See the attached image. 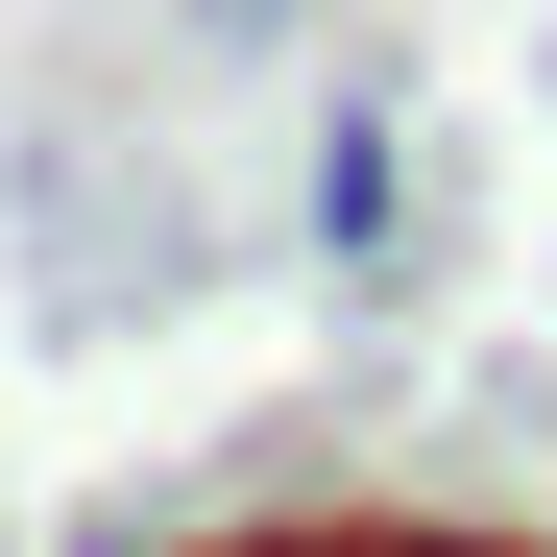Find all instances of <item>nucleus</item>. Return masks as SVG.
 I'll return each instance as SVG.
<instances>
[{
	"mask_svg": "<svg viewBox=\"0 0 557 557\" xmlns=\"http://www.w3.org/2000/svg\"><path fill=\"white\" fill-rule=\"evenodd\" d=\"M315 267L339 292H412V122H388V73H339V122H315Z\"/></svg>",
	"mask_w": 557,
	"mask_h": 557,
	"instance_id": "f257e3e1",
	"label": "nucleus"
},
{
	"mask_svg": "<svg viewBox=\"0 0 557 557\" xmlns=\"http://www.w3.org/2000/svg\"><path fill=\"white\" fill-rule=\"evenodd\" d=\"M315 25V0H195V49H292Z\"/></svg>",
	"mask_w": 557,
	"mask_h": 557,
	"instance_id": "f03ea898",
	"label": "nucleus"
},
{
	"mask_svg": "<svg viewBox=\"0 0 557 557\" xmlns=\"http://www.w3.org/2000/svg\"><path fill=\"white\" fill-rule=\"evenodd\" d=\"M363 557H485V533H363Z\"/></svg>",
	"mask_w": 557,
	"mask_h": 557,
	"instance_id": "7ed1b4c3",
	"label": "nucleus"
},
{
	"mask_svg": "<svg viewBox=\"0 0 557 557\" xmlns=\"http://www.w3.org/2000/svg\"><path fill=\"white\" fill-rule=\"evenodd\" d=\"M243 557H315V533H243Z\"/></svg>",
	"mask_w": 557,
	"mask_h": 557,
	"instance_id": "20e7f679",
	"label": "nucleus"
}]
</instances>
